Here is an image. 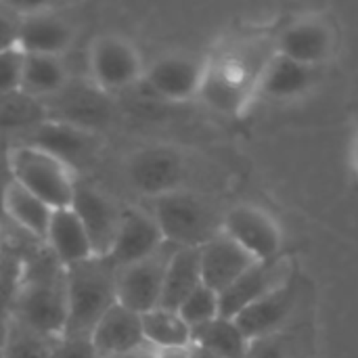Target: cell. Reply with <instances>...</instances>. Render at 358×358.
<instances>
[{
	"label": "cell",
	"instance_id": "ac0fdd59",
	"mask_svg": "<svg viewBox=\"0 0 358 358\" xmlns=\"http://www.w3.org/2000/svg\"><path fill=\"white\" fill-rule=\"evenodd\" d=\"M317 82L319 69L296 63L273 50L260 71L256 96L271 101H294L306 96L317 86Z\"/></svg>",
	"mask_w": 358,
	"mask_h": 358
},
{
	"label": "cell",
	"instance_id": "cb8c5ba5",
	"mask_svg": "<svg viewBox=\"0 0 358 358\" xmlns=\"http://www.w3.org/2000/svg\"><path fill=\"white\" fill-rule=\"evenodd\" d=\"M199 285H203L199 248H174L168 258L159 306L168 310H178V306Z\"/></svg>",
	"mask_w": 358,
	"mask_h": 358
},
{
	"label": "cell",
	"instance_id": "e575fe53",
	"mask_svg": "<svg viewBox=\"0 0 358 358\" xmlns=\"http://www.w3.org/2000/svg\"><path fill=\"white\" fill-rule=\"evenodd\" d=\"M111 358H157V352L151 346H141L136 350H130V352H124V355H117V357Z\"/></svg>",
	"mask_w": 358,
	"mask_h": 358
},
{
	"label": "cell",
	"instance_id": "603a6c76",
	"mask_svg": "<svg viewBox=\"0 0 358 358\" xmlns=\"http://www.w3.org/2000/svg\"><path fill=\"white\" fill-rule=\"evenodd\" d=\"M0 208L4 218H8V222L19 233H23L31 241H44L52 210L42 199L8 178L0 191Z\"/></svg>",
	"mask_w": 358,
	"mask_h": 358
},
{
	"label": "cell",
	"instance_id": "1f68e13d",
	"mask_svg": "<svg viewBox=\"0 0 358 358\" xmlns=\"http://www.w3.org/2000/svg\"><path fill=\"white\" fill-rule=\"evenodd\" d=\"M25 52L21 48H10L0 52V96L21 92Z\"/></svg>",
	"mask_w": 358,
	"mask_h": 358
},
{
	"label": "cell",
	"instance_id": "7c38bea8",
	"mask_svg": "<svg viewBox=\"0 0 358 358\" xmlns=\"http://www.w3.org/2000/svg\"><path fill=\"white\" fill-rule=\"evenodd\" d=\"M208 59L185 52H170L157 57L145 69V82L155 96L168 103H187L199 99Z\"/></svg>",
	"mask_w": 358,
	"mask_h": 358
},
{
	"label": "cell",
	"instance_id": "30bf717a",
	"mask_svg": "<svg viewBox=\"0 0 358 358\" xmlns=\"http://www.w3.org/2000/svg\"><path fill=\"white\" fill-rule=\"evenodd\" d=\"M13 145H29L42 149L61 159L63 164H67L73 172H78L80 166H86L99 153L101 136L99 132L80 128L76 124L48 117L34 130L17 138Z\"/></svg>",
	"mask_w": 358,
	"mask_h": 358
},
{
	"label": "cell",
	"instance_id": "8fae6325",
	"mask_svg": "<svg viewBox=\"0 0 358 358\" xmlns=\"http://www.w3.org/2000/svg\"><path fill=\"white\" fill-rule=\"evenodd\" d=\"M338 48V29L334 23L319 15H306L287 23L275 42V52L296 63L319 69Z\"/></svg>",
	"mask_w": 358,
	"mask_h": 358
},
{
	"label": "cell",
	"instance_id": "d6986e66",
	"mask_svg": "<svg viewBox=\"0 0 358 358\" xmlns=\"http://www.w3.org/2000/svg\"><path fill=\"white\" fill-rule=\"evenodd\" d=\"M199 264L203 285L220 294L233 285L250 266H254L256 260L220 231L214 239L199 248Z\"/></svg>",
	"mask_w": 358,
	"mask_h": 358
},
{
	"label": "cell",
	"instance_id": "4dcf8cb0",
	"mask_svg": "<svg viewBox=\"0 0 358 358\" xmlns=\"http://www.w3.org/2000/svg\"><path fill=\"white\" fill-rule=\"evenodd\" d=\"M296 352H298V344L283 329L275 336L252 340L243 358H298Z\"/></svg>",
	"mask_w": 358,
	"mask_h": 358
},
{
	"label": "cell",
	"instance_id": "e0dca14e",
	"mask_svg": "<svg viewBox=\"0 0 358 358\" xmlns=\"http://www.w3.org/2000/svg\"><path fill=\"white\" fill-rule=\"evenodd\" d=\"M300 300V292L294 281H287L273 294L264 296L262 300L254 302L245 310H241L233 321L239 325L243 336L252 340L268 338L279 331H283L296 310V304Z\"/></svg>",
	"mask_w": 358,
	"mask_h": 358
},
{
	"label": "cell",
	"instance_id": "5b68a950",
	"mask_svg": "<svg viewBox=\"0 0 358 358\" xmlns=\"http://www.w3.org/2000/svg\"><path fill=\"white\" fill-rule=\"evenodd\" d=\"M6 168L10 180L42 199L50 210L71 206L78 176L55 155L29 145H8Z\"/></svg>",
	"mask_w": 358,
	"mask_h": 358
},
{
	"label": "cell",
	"instance_id": "277c9868",
	"mask_svg": "<svg viewBox=\"0 0 358 358\" xmlns=\"http://www.w3.org/2000/svg\"><path fill=\"white\" fill-rule=\"evenodd\" d=\"M149 214L172 248H201L222 231V214L216 206L189 189L151 199Z\"/></svg>",
	"mask_w": 358,
	"mask_h": 358
},
{
	"label": "cell",
	"instance_id": "8992f818",
	"mask_svg": "<svg viewBox=\"0 0 358 358\" xmlns=\"http://www.w3.org/2000/svg\"><path fill=\"white\" fill-rule=\"evenodd\" d=\"M138 46L122 34H101L88 46V80L103 94H115L145 78Z\"/></svg>",
	"mask_w": 358,
	"mask_h": 358
},
{
	"label": "cell",
	"instance_id": "2e32d148",
	"mask_svg": "<svg viewBox=\"0 0 358 358\" xmlns=\"http://www.w3.org/2000/svg\"><path fill=\"white\" fill-rule=\"evenodd\" d=\"M287 281H292V266L283 256L268 262H256L233 285L218 294L220 317L235 319L241 310L273 294Z\"/></svg>",
	"mask_w": 358,
	"mask_h": 358
},
{
	"label": "cell",
	"instance_id": "3957f363",
	"mask_svg": "<svg viewBox=\"0 0 358 358\" xmlns=\"http://www.w3.org/2000/svg\"><path fill=\"white\" fill-rule=\"evenodd\" d=\"M115 279L117 268L105 256H92L65 268L67 325L63 336L90 338L101 317L117 302Z\"/></svg>",
	"mask_w": 358,
	"mask_h": 358
},
{
	"label": "cell",
	"instance_id": "6da1fadb",
	"mask_svg": "<svg viewBox=\"0 0 358 358\" xmlns=\"http://www.w3.org/2000/svg\"><path fill=\"white\" fill-rule=\"evenodd\" d=\"M8 317L48 340L63 338L67 325L65 268L44 245L21 266Z\"/></svg>",
	"mask_w": 358,
	"mask_h": 358
},
{
	"label": "cell",
	"instance_id": "74e56055",
	"mask_svg": "<svg viewBox=\"0 0 358 358\" xmlns=\"http://www.w3.org/2000/svg\"><path fill=\"white\" fill-rule=\"evenodd\" d=\"M352 157H355V168L358 172V122H357V130H355V147H352Z\"/></svg>",
	"mask_w": 358,
	"mask_h": 358
},
{
	"label": "cell",
	"instance_id": "ba28073f",
	"mask_svg": "<svg viewBox=\"0 0 358 358\" xmlns=\"http://www.w3.org/2000/svg\"><path fill=\"white\" fill-rule=\"evenodd\" d=\"M13 6L21 15L19 48L25 55L65 57L73 46L78 29L52 4L13 2Z\"/></svg>",
	"mask_w": 358,
	"mask_h": 358
},
{
	"label": "cell",
	"instance_id": "f1b7e54d",
	"mask_svg": "<svg viewBox=\"0 0 358 358\" xmlns=\"http://www.w3.org/2000/svg\"><path fill=\"white\" fill-rule=\"evenodd\" d=\"M52 342L10 317L4 321V358H50Z\"/></svg>",
	"mask_w": 358,
	"mask_h": 358
},
{
	"label": "cell",
	"instance_id": "836d02e7",
	"mask_svg": "<svg viewBox=\"0 0 358 358\" xmlns=\"http://www.w3.org/2000/svg\"><path fill=\"white\" fill-rule=\"evenodd\" d=\"M50 358H99L90 338H73V336H63L52 342Z\"/></svg>",
	"mask_w": 358,
	"mask_h": 358
},
{
	"label": "cell",
	"instance_id": "f35d334b",
	"mask_svg": "<svg viewBox=\"0 0 358 358\" xmlns=\"http://www.w3.org/2000/svg\"><path fill=\"white\" fill-rule=\"evenodd\" d=\"M4 321H6V319L0 321V358H4V355H2V344H4Z\"/></svg>",
	"mask_w": 358,
	"mask_h": 358
},
{
	"label": "cell",
	"instance_id": "5bb4252c",
	"mask_svg": "<svg viewBox=\"0 0 358 358\" xmlns=\"http://www.w3.org/2000/svg\"><path fill=\"white\" fill-rule=\"evenodd\" d=\"M69 208L80 218L94 254L107 256L117 237L124 206H120L113 197H109L101 189L78 180Z\"/></svg>",
	"mask_w": 358,
	"mask_h": 358
},
{
	"label": "cell",
	"instance_id": "7a4b0ae2",
	"mask_svg": "<svg viewBox=\"0 0 358 358\" xmlns=\"http://www.w3.org/2000/svg\"><path fill=\"white\" fill-rule=\"evenodd\" d=\"M271 55L260 57L258 50L243 46L216 52L206 63L199 99L222 115L237 117L245 113L248 105L256 99L258 78Z\"/></svg>",
	"mask_w": 358,
	"mask_h": 358
},
{
	"label": "cell",
	"instance_id": "484cf974",
	"mask_svg": "<svg viewBox=\"0 0 358 358\" xmlns=\"http://www.w3.org/2000/svg\"><path fill=\"white\" fill-rule=\"evenodd\" d=\"M191 344L218 358H243L250 340L233 319L218 317L201 327L191 329Z\"/></svg>",
	"mask_w": 358,
	"mask_h": 358
},
{
	"label": "cell",
	"instance_id": "4316f807",
	"mask_svg": "<svg viewBox=\"0 0 358 358\" xmlns=\"http://www.w3.org/2000/svg\"><path fill=\"white\" fill-rule=\"evenodd\" d=\"M48 120V109L42 101H36L23 92L0 96V134L10 138V145Z\"/></svg>",
	"mask_w": 358,
	"mask_h": 358
},
{
	"label": "cell",
	"instance_id": "d4e9b609",
	"mask_svg": "<svg viewBox=\"0 0 358 358\" xmlns=\"http://www.w3.org/2000/svg\"><path fill=\"white\" fill-rule=\"evenodd\" d=\"M69 86V69L63 57L48 55H25L21 92L48 103Z\"/></svg>",
	"mask_w": 358,
	"mask_h": 358
},
{
	"label": "cell",
	"instance_id": "8d00e7d4",
	"mask_svg": "<svg viewBox=\"0 0 358 358\" xmlns=\"http://www.w3.org/2000/svg\"><path fill=\"white\" fill-rule=\"evenodd\" d=\"M189 358H218V357H214V355H210L208 350L197 348V346H193V344H191V357Z\"/></svg>",
	"mask_w": 358,
	"mask_h": 358
},
{
	"label": "cell",
	"instance_id": "f546056e",
	"mask_svg": "<svg viewBox=\"0 0 358 358\" xmlns=\"http://www.w3.org/2000/svg\"><path fill=\"white\" fill-rule=\"evenodd\" d=\"M178 317L189 325V329L201 327L214 319L220 317V300L218 294L206 285H199L180 306H178Z\"/></svg>",
	"mask_w": 358,
	"mask_h": 358
},
{
	"label": "cell",
	"instance_id": "9a60e30c",
	"mask_svg": "<svg viewBox=\"0 0 358 358\" xmlns=\"http://www.w3.org/2000/svg\"><path fill=\"white\" fill-rule=\"evenodd\" d=\"M168 243L164 241V235L157 222L147 210L124 206L117 237L105 258H109V262L117 271H122L130 264H136L141 260L155 256Z\"/></svg>",
	"mask_w": 358,
	"mask_h": 358
},
{
	"label": "cell",
	"instance_id": "9c48e42d",
	"mask_svg": "<svg viewBox=\"0 0 358 358\" xmlns=\"http://www.w3.org/2000/svg\"><path fill=\"white\" fill-rule=\"evenodd\" d=\"M222 233L245 250L256 262L281 256L283 231L279 220L260 206L237 203L222 214Z\"/></svg>",
	"mask_w": 358,
	"mask_h": 358
},
{
	"label": "cell",
	"instance_id": "44dd1931",
	"mask_svg": "<svg viewBox=\"0 0 358 358\" xmlns=\"http://www.w3.org/2000/svg\"><path fill=\"white\" fill-rule=\"evenodd\" d=\"M42 245L63 268L76 266L96 256L80 218L71 208L52 210Z\"/></svg>",
	"mask_w": 358,
	"mask_h": 358
},
{
	"label": "cell",
	"instance_id": "ffe728a7",
	"mask_svg": "<svg viewBox=\"0 0 358 358\" xmlns=\"http://www.w3.org/2000/svg\"><path fill=\"white\" fill-rule=\"evenodd\" d=\"M90 344L99 358L117 357L147 346L143 338L141 315L115 302L90 331Z\"/></svg>",
	"mask_w": 358,
	"mask_h": 358
},
{
	"label": "cell",
	"instance_id": "7402d4cb",
	"mask_svg": "<svg viewBox=\"0 0 358 358\" xmlns=\"http://www.w3.org/2000/svg\"><path fill=\"white\" fill-rule=\"evenodd\" d=\"M105 96L107 94L96 90L92 84H88V88H71L69 82V86L61 94L44 105L48 109V117L99 132V126L109 122V105Z\"/></svg>",
	"mask_w": 358,
	"mask_h": 358
},
{
	"label": "cell",
	"instance_id": "83f0119b",
	"mask_svg": "<svg viewBox=\"0 0 358 358\" xmlns=\"http://www.w3.org/2000/svg\"><path fill=\"white\" fill-rule=\"evenodd\" d=\"M143 323V338L145 344L153 350H170V348H187L191 346V329L178 317L176 310L168 308H153L141 315Z\"/></svg>",
	"mask_w": 358,
	"mask_h": 358
},
{
	"label": "cell",
	"instance_id": "d590c367",
	"mask_svg": "<svg viewBox=\"0 0 358 358\" xmlns=\"http://www.w3.org/2000/svg\"><path fill=\"white\" fill-rule=\"evenodd\" d=\"M157 358H189L191 357V346L187 348H170V350H155Z\"/></svg>",
	"mask_w": 358,
	"mask_h": 358
},
{
	"label": "cell",
	"instance_id": "ab89813d",
	"mask_svg": "<svg viewBox=\"0 0 358 358\" xmlns=\"http://www.w3.org/2000/svg\"><path fill=\"white\" fill-rule=\"evenodd\" d=\"M0 268H2V243H0Z\"/></svg>",
	"mask_w": 358,
	"mask_h": 358
},
{
	"label": "cell",
	"instance_id": "52a82bcc",
	"mask_svg": "<svg viewBox=\"0 0 358 358\" xmlns=\"http://www.w3.org/2000/svg\"><path fill=\"white\" fill-rule=\"evenodd\" d=\"M187 157L172 145H147L136 149L126 162V178L143 197L157 199L162 195L185 189Z\"/></svg>",
	"mask_w": 358,
	"mask_h": 358
},
{
	"label": "cell",
	"instance_id": "4fadbf2b",
	"mask_svg": "<svg viewBox=\"0 0 358 358\" xmlns=\"http://www.w3.org/2000/svg\"><path fill=\"white\" fill-rule=\"evenodd\" d=\"M172 250H174L172 245H166L155 256L117 271V279H115L117 304H122L124 308L136 315H145L157 308L162 302L164 275Z\"/></svg>",
	"mask_w": 358,
	"mask_h": 358
},
{
	"label": "cell",
	"instance_id": "d6a6232c",
	"mask_svg": "<svg viewBox=\"0 0 358 358\" xmlns=\"http://www.w3.org/2000/svg\"><path fill=\"white\" fill-rule=\"evenodd\" d=\"M19 29L21 15L13 8L10 2H0V52L19 48Z\"/></svg>",
	"mask_w": 358,
	"mask_h": 358
}]
</instances>
